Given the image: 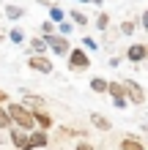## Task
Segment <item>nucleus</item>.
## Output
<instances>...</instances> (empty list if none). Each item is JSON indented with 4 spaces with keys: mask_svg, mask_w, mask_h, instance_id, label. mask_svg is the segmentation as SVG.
Returning <instances> with one entry per match:
<instances>
[{
    "mask_svg": "<svg viewBox=\"0 0 148 150\" xmlns=\"http://www.w3.org/2000/svg\"><path fill=\"white\" fill-rule=\"evenodd\" d=\"M8 109V117H11V123H16L22 131H30L33 126H36V120H33V112L25 107V104H11Z\"/></svg>",
    "mask_w": 148,
    "mask_h": 150,
    "instance_id": "nucleus-1",
    "label": "nucleus"
},
{
    "mask_svg": "<svg viewBox=\"0 0 148 150\" xmlns=\"http://www.w3.org/2000/svg\"><path fill=\"white\" fill-rule=\"evenodd\" d=\"M88 66H91V60H88V55H85L82 49L69 52V68H71V71H85Z\"/></svg>",
    "mask_w": 148,
    "mask_h": 150,
    "instance_id": "nucleus-2",
    "label": "nucleus"
},
{
    "mask_svg": "<svg viewBox=\"0 0 148 150\" xmlns=\"http://www.w3.org/2000/svg\"><path fill=\"white\" fill-rule=\"evenodd\" d=\"M124 90H126V96H129L134 104H145V90L134 82V79H126V82H124Z\"/></svg>",
    "mask_w": 148,
    "mask_h": 150,
    "instance_id": "nucleus-3",
    "label": "nucleus"
},
{
    "mask_svg": "<svg viewBox=\"0 0 148 150\" xmlns=\"http://www.w3.org/2000/svg\"><path fill=\"white\" fill-rule=\"evenodd\" d=\"M44 41L52 47V52H55L58 57H63V55H69V52H71V49H69V41H66L63 36H52V33H49V36H47Z\"/></svg>",
    "mask_w": 148,
    "mask_h": 150,
    "instance_id": "nucleus-4",
    "label": "nucleus"
},
{
    "mask_svg": "<svg viewBox=\"0 0 148 150\" xmlns=\"http://www.w3.org/2000/svg\"><path fill=\"white\" fill-rule=\"evenodd\" d=\"M30 68H36V71H41V74H52V63L47 57H41V55H33L30 57Z\"/></svg>",
    "mask_w": 148,
    "mask_h": 150,
    "instance_id": "nucleus-5",
    "label": "nucleus"
},
{
    "mask_svg": "<svg viewBox=\"0 0 148 150\" xmlns=\"http://www.w3.org/2000/svg\"><path fill=\"white\" fill-rule=\"evenodd\" d=\"M11 142L19 147V150H33V147H30V142H28V137H25L22 131H11Z\"/></svg>",
    "mask_w": 148,
    "mask_h": 150,
    "instance_id": "nucleus-6",
    "label": "nucleus"
},
{
    "mask_svg": "<svg viewBox=\"0 0 148 150\" xmlns=\"http://www.w3.org/2000/svg\"><path fill=\"white\" fill-rule=\"evenodd\" d=\"M145 55H148V49L143 47V44H134V47H132V49H129V55H126V57H129V60H132V63H137V60H143Z\"/></svg>",
    "mask_w": 148,
    "mask_h": 150,
    "instance_id": "nucleus-7",
    "label": "nucleus"
},
{
    "mask_svg": "<svg viewBox=\"0 0 148 150\" xmlns=\"http://www.w3.org/2000/svg\"><path fill=\"white\" fill-rule=\"evenodd\" d=\"M28 142H30V147H44L47 145V134L44 131H33V134L28 137Z\"/></svg>",
    "mask_w": 148,
    "mask_h": 150,
    "instance_id": "nucleus-8",
    "label": "nucleus"
},
{
    "mask_svg": "<svg viewBox=\"0 0 148 150\" xmlns=\"http://www.w3.org/2000/svg\"><path fill=\"white\" fill-rule=\"evenodd\" d=\"M107 90L112 93V98H126V90H124V82H107Z\"/></svg>",
    "mask_w": 148,
    "mask_h": 150,
    "instance_id": "nucleus-9",
    "label": "nucleus"
},
{
    "mask_svg": "<svg viewBox=\"0 0 148 150\" xmlns=\"http://www.w3.org/2000/svg\"><path fill=\"white\" fill-rule=\"evenodd\" d=\"M121 150H145L140 145V139H134V137H126L124 142H121Z\"/></svg>",
    "mask_w": 148,
    "mask_h": 150,
    "instance_id": "nucleus-10",
    "label": "nucleus"
},
{
    "mask_svg": "<svg viewBox=\"0 0 148 150\" xmlns=\"http://www.w3.org/2000/svg\"><path fill=\"white\" fill-rule=\"evenodd\" d=\"M91 90L93 93H107V79H102V76L91 79Z\"/></svg>",
    "mask_w": 148,
    "mask_h": 150,
    "instance_id": "nucleus-11",
    "label": "nucleus"
},
{
    "mask_svg": "<svg viewBox=\"0 0 148 150\" xmlns=\"http://www.w3.org/2000/svg\"><path fill=\"white\" fill-rule=\"evenodd\" d=\"M33 120H36V123H39L41 128H49V126H52L49 115H44V112H33Z\"/></svg>",
    "mask_w": 148,
    "mask_h": 150,
    "instance_id": "nucleus-12",
    "label": "nucleus"
},
{
    "mask_svg": "<svg viewBox=\"0 0 148 150\" xmlns=\"http://www.w3.org/2000/svg\"><path fill=\"white\" fill-rule=\"evenodd\" d=\"M91 120H93V126L102 128V131H110V120H104L102 115H91Z\"/></svg>",
    "mask_w": 148,
    "mask_h": 150,
    "instance_id": "nucleus-13",
    "label": "nucleus"
},
{
    "mask_svg": "<svg viewBox=\"0 0 148 150\" xmlns=\"http://www.w3.org/2000/svg\"><path fill=\"white\" fill-rule=\"evenodd\" d=\"M11 126V117H8V109L0 107V128H8Z\"/></svg>",
    "mask_w": 148,
    "mask_h": 150,
    "instance_id": "nucleus-14",
    "label": "nucleus"
},
{
    "mask_svg": "<svg viewBox=\"0 0 148 150\" xmlns=\"http://www.w3.org/2000/svg\"><path fill=\"white\" fill-rule=\"evenodd\" d=\"M30 44H33V52H36V55H41V52H44V47H47L44 38H33Z\"/></svg>",
    "mask_w": 148,
    "mask_h": 150,
    "instance_id": "nucleus-15",
    "label": "nucleus"
},
{
    "mask_svg": "<svg viewBox=\"0 0 148 150\" xmlns=\"http://www.w3.org/2000/svg\"><path fill=\"white\" fill-rule=\"evenodd\" d=\"M6 14L11 16V19H19V16H22V8H16V6H6Z\"/></svg>",
    "mask_w": 148,
    "mask_h": 150,
    "instance_id": "nucleus-16",
    "label": "nucleus"
},
{
    "mask_svg": "<svg viewBox=\"0 0 148 150\" xmlns=\"http://www.w3.org/2000/svg\"><path fill=\"white\" fill-rule=\"evenodd\" d=\"M49 16H52V22H60V19H63V11H60L58 6H52L49 8Z\"/></svg>",
    "mask_w": 148,
    "mask_h": 150,
    "instance_id": "nucleus-17",
    "label": "nucleus"
},
{
    "mask_svg": "<svg viewBox=\"0 0 148 150\" xmlns=\"http://www.w3.org/2000/svg\"><path fill=\"white\" fill-rule=\"evenodd\" d=\"M25 104H28V107H41V98H36V96H28V98H25Z\"/></svg>",
    "mask_w": 148,
    "mask_h": 150,
    "instance_id": "nucleus-18",
    "label": "nucleus"
},
{
    "mask_svg": "<svg viewBox=\"0 0 148 150\" xmlns=\"http://www.w3.org/2000/svg\"><path fill=\"white\" fill-rule=\"evenodd\" d=\"M96 28H99V30H104V28H107V14H99V19H96Z\"/></svg>",
    "mask_w": 148,
    "mask_h": 150,
    "instance_id": "nucleus-19",
    "label": "nucleus"
},
{
    "mask_svg": "<svg viewBox=\"0 0 148 150\" xmlns=\"http://www.w3.org/2000/svg\"><path fill=\"white\" fill-rule=\"evenodd\" d=\"M71 19H74V22H80V25L88 22V19H85V14H80V11H71Z\"/></svg>",
    "mask_w": 148,
    "mask_h": 150,
    "instance_id": "nucleus-20",
    "label": "nucleus"
},
{
    "mask_svg": "<svg viewBox=\"0 0 148 150\" xmlns=\"http://www.w3.org/2000/svg\"><path fill=\"white\" fill-rule=\"evenodd\" d=\"M82 44H85V49H96V47H99V44H96V41H93V38H85Z\"/></svg>",
    "mask_w": 148,
    "mask_h": 150,
    "instance_id": "nucleus-21",
    "label": "nucleus"
},
{
    "mask_svg": "<svg viewBox=\"0 0 148 150\" xmlns=\"http://www.w3.org/2000/svg\"><path fill=\"white\" fill-rule=\"evenodd\" d=\"M112 101H115L118 109H126V98H112Z\"/></svg>",
    "mask_w": 148,
    "mask_h": 150,
    "instance_id": "nucleus-22",
    "label": "nucleus"
},
{
    "mask_svg": "<svg viewBox=\"0 0 148 150\" xmlns=\"http://www.w3.org/2000/svg\"><path fill=\"white\" fill-rule=\"evenodd\" d=\"M11 41H22V30H11Z\"/></svg>",
    "mask_w": 148,
    "mask_h": 150,
    "instance_id": "nucleus-23",
    "label": "nucleus"
},
{
    "mask_svg": "<svg viewBox=\"0 0 148 150\" xmlns=\"http://www.w3.org/2000/svg\"><path fill=\"white\" fill-rule=\"evenodd\" d=\"M77 150H93V147H91L88 142H80V145H77Z\"/></svg>",
    "mask_w": 148,
    "mask_h": 150,
    "instance_id": "nucleus-24",
    "label": "nucleus"
},
{
    "mask_svg": "<svg viewBox=\"0 0 148 150\" xmlns=\"http://www.w3.org/2000/svg\"><path fill=\"white\" fill-rule=\"evenodd\" d=\"M143 25H145V28H148V11L143 14Z\"/></svg>",
    "mask_w": 148,
    "mask_h": 150,
    "instance_id": "nucleus-25",
    "label": "nucleus"
},
{
    "mask_svg": "<svg viewBox=\"0 0 148 150\" xmlns=\"http://www.w3.org/2000/svg\"><path fill=\"white\" fill-rule=\"evenodd\" d=\"M39 3H41V6H52V0H39Z\"/></svg>",
    "mask_w": 148,
    "mask_h": 150,
    "instance_id": "nucleus-26",
    "label": "nucleus"
},
{
    "mask_svg": "<svg viewBox=\"0 0 148 150\" xmlns=\"http://www.w3.org/2000/svg\"><path fill=\"white\" fill-rule=\"evenodd\" d=\"M0 101H6V93H0Z\"/></svg>",
    "mask_w": 148,
    "mask_h": 150,
    "instance_id": "nucleus-27",
    "label": "nucleus"
}]
</instances>
